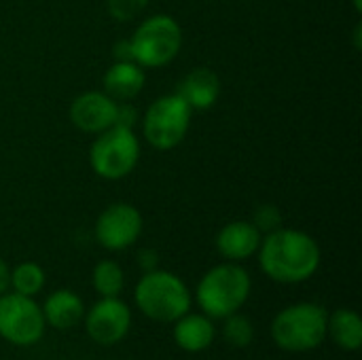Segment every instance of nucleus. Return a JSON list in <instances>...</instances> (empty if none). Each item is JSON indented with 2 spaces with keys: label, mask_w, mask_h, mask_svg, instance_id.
<instances>
[{
  "label": "nucleus",
  "mask_w": 362,
  "mask_h": 360,
  "mask_svg": "<svg viewBox=\"0 0 362 360\" xmlns=\"http://www.w3.org/2000/svg\"><path fill=\"white\" fill-rule=\"evenodd\" d=\"M191 106L174 91L151 102L142 117V136L157 151L176 149L189 134Z\"/></svg>",
  "instance_id": "7"
},
{
  "label": "nucleus",
  "mask_w": 362,
  "mask_h": 360,
  "mask_svg": "<svg viewBox=\"0 0 362 360\" xmlns=\"http://www.w3.org/2000/svg\"><path fill=\"white\" fill-rule=\"evenodd\" d=\"M140 161V140L134 129L112 125L95 134L89 146V166L104 180L129 176Z\"/></svg>",
  "instance_id": "6"
},
{
  "label": "nucleus",
  "mask_w": 362,
  "mask_h": 360,
  "mask_svg": "<svg viewBox=\"0 0 362 360\" xmlns=\"http://www.w3.org/2000/svg\"><path fill=\"white\" fill-rule=\"evenodd\" d=\"M352 4H354V8H356V11L361 13V11H362V0H352Z\"/></svg>",
  "instance_id": "27"
},
{
  "label": "nucleus",
  "mask_w": 362,
  "mask_h": 360,
  "mask_svg": "<svg viewBox=\"0 0 362 360\" xmlns=\"http://www.w3.org/2000/svg\"><path fill=\"white\" fill-rule=\"evenodd\" d=\"M144 68L136 62H115L102 76V91L115 102H132L144 87Z\"/></svg>",
  "instance_id": "16"
},
{
  "label": "nucleus",
  "mask_w": 362,
  "mask_h": 360,
  "mask_svg": "<svg viewBox=\"0 0 362 360\" xmlns=\"http://www.w3.org/2000/svg\"><path fill=\"white\" fill-rule=\"evenodd\" d=\"M223 339L233 348H248L255 342V325L242 312H235L223 320Z\"/></svg>",
  "instance_id": "20"
},
{
  "label": "nucleus",
  "mask_w": 362,
  "mask_h": 360,
  "mask_svg": "<svg viewBox=\"0 0 362 360\" xmlns=\"http://www.w3.org/2000/svg\"><path fill=\"white\" fill-rule=\"evenodd\" d=\"M174 344L187 354L206 352L216 339V325L202 312H187L174 323Z\"/></svg>",
  "instance_id": "13"
},
{
  "label": "nucleus",
  "mask_w": 362,
  "mask_h": 360,
  "mask_svg": "<svg viewBox=\"0 0 362 360\" xmlns=\"http://www.w3.org/2000/svg\"><path fill=\"white\" fill-rule=\"evenodd\" d=\"M132 308L121 297H100L83 316L85 333L98 346L123 342L132 331Z\"/></svg>",
  "instance_id": "10"
},
{
  "label": "nucleus",
  "mask_w": 362,
  "mask_h": 360,
  "mask_svg": "<svg viewBox=\"0 0 362 360\" xmlns=\"http://www.w3.org/2000/svg\"><path fill=\"white\" fill-rule=\"evenodd\" d=\"M47 327L57 331H70L76 325L83 323L85 316V303L81 295H76L70 289H57L47 295V299L40 306Z\"/></svg>",
  "instance_id": "15"
},
{
  "label": "nucleus",
  "mask_w": 362,
  "mask_h": 360,
  "mask_svg": "<svg viewBox=\"0 0 362 360\" xmlns=\"http://www.w3.org/2000/svg\"><path fill=\"white\" fill-rule=\"evenodd\" d=\"M263 233L255 227L252 221H231L216 233V252L231 263H244L257 257Z\"/></svg>",
  "instance_id": "12"
},
{
  "label": "nucleus",
  "mask_w": 362,
  "mask_h": 360,
  "mask_svg": "<svg viewBox=\"0 0 362 360\" xmlns=\"http://www.w3.org/2000/svg\"><path fill=\"white\" fill-rule=\"evenodd\" d=\"M129 42L136 64L142 68H161L180 53L182 28L172 15L157 13L138 23Z\"/></svg>",
  "instance_id": "5"
},
{
  "label": "nucleus",
  "mask_w": 362,
  "mask_h": 360,
  "mask_svg": "<svg viewBox=\"0 0 362 360\" xmlns=\"http://www.w3.org/2000/svg\"><path fill=\"white\" fill-rule=\"evenodd\" d=\"M134 303L144 318L159 325H174L180 316L191 312L193 293L180 276L157 267L144 272L136 282Z\"/></svg>",
  "instance_id": "3"
},
{
  "label": "nucleus",
  "mask_w": 362,
  "mask_h": 360,
  "mask_svg": "<svg viewBox=\"0 0 362 360\" xmlns=\"http://www.w3.org/2000/svg\"><path fill=\"white\" fill-rule=\"evenodd\" d=\"M252 223L255 227L265 236V233H272L276 231L278 227H282V214L276 206L272 204H265V206H259L255 210V216H252Z\"/></svg>",
  "instance_id": "22"
},
{
  "label": "nucleus",
  "mask_w": 362,
  "mask_h": 360,
  "mask_svg": "<svg viewBox=\"0 0 362 360\" xmlns=\"http://www.w3.org/2000/svg\"><path fill=\"white\" fill-rule=\"evenodd\" d=\"M138 108L129 102H117V117H115V125L119 127H127L134 129L138 125Z\"/></svg>",
  "instance_id": "23"
},
{
  "label": "nucleus",
  "mask_w": 362,
  "mask_h": 360,
  "mask_svg": "<svg viewBox=\"0 0 362 360\" xmlns=\"http://www.w3.org/2000/svg\"><path fill=\"white\" fill-rule=\"evenodd\" d=\"M327 337L346 352H356L362 346V320L361 314L352 308H339L329 314Z\"/></svg>",
  "instance_id": "17"
},
{
  "label": "nucleus",
  "mask_w": 362,
  "mask_h": 360,
  "mask_svg": "<svg viewBox=\"0 0 362 360\" xmlns=\"http://www.w3.org/2000/svg\"><path fill=\"white\" fill-rule=\"evenodd\" d=\"M252 293V278L242 263L223 261L210 267L197 282L193 299L202 314L208 318L225 320L227 316L242 312Z\"/></svg>",
  "instance_id": "2"
},
{
  "label": "nucleus",
  "mask_w": 362,
  "mask_h": 360,
  "mask_svg": "<svg viewBox=\"0 0 362 360\" xmlns=\"http://www.w3.org/2000/svg\"><path fill=\"white\" fill-rule=\"evenodd\" d=\"M91 286L98 297H121L125 289V272L115 259H102L91 272Z\"/></svg>",
  "instance_id": "18"
},
{
  "label": "nucleus",
  "mask_w": 362,
  "mask_h": 360,
  "mask_svg": "<svg viewBox=\"0 0 362 360\" xmlns=\"http://www.w3.org/2000/svg\"><path fill=\"white\" fill-rule=\"evenodd\" d=\"M329 312L320 303L299 301L280 310L272 325V342L286 354H308L327 342Z\"/></svg>",
  "instance_id": "4"
},
{
  "label": "nucleus",
  "mask_w": 362,
  "mask_h": 360,
  "mask_svg": "<svg viewBox=\"0 0 362 360\" xmlns=\"http://www.w3.org/2000/svg\"><path fill=\"white\" fill-rule=\"evenodd\" d=\"M257 259L269 280L278 284H301L320 269L322 250L308 231L278 227L263 236Z\"/></svg>",
  "instance_id": "1"
},
{
  "label": "nucleus",
  "mask_w": 362,
  "mask_h": 360,
  "mask_svg": "<svg viewBox=\"0 0 362 360\" xmlns=\"http://www.w3.org/2000/svg\"><path fill=\"white\" fill-rule=\"evenodd\" d=\"M112 55H115V62H134L129 38H127V40H119V42L115 45V49H112Z\"/></svg>",
  "instance_id": "25"
},
{
  "label": "nucleus",
  "mask_w": 362,
  "mask_h": 360,
  "mask_svg": "<svg viewBox=\"0 0 362 360\" xmlns=\"http://www.w3.org/2000/svg\"><path fill=\"white\" fill-rule=\"evenodd\" d=\"M47 284V274L36 261H23L11 267V289L25 297H36Z\"/></svg>",
  "instance_id": "19"
},
{
  "label": "nucleus",
  "mask_w": 362,
  "mask_h": 360,
  "mask_svg": "<svg viewBox=\"0 0 362 360\" xmlns=\"http://www.w3.org/2000/svg\"><path fill=\"white\" fill-rule=\"evenodd\" d=\"M176 93L191 106V110H208L221 98V79L212 68L199 66L180 79Z\"/></svg>",
  "instance_id": "14"
},
{
  "label": "nucleus",
  "mask_w": 362,
  "mask_h": 360,
  "mask_svg": "<svg viewBox=\"0 0 362 360\" xmlns=\"http://www.w3.org/2000/svg\"><path fill=\"white\" fill-rule=\"evenodd\" d=\"M136 261H138V267L142 269V274H144V272H153V269L159 267V252L153 250V248H142V250L138 252Z\"/></svg>",
  "instance_id": "24"
},
{
  "label": "nucleus",
  "mask_w": 362,
  "mask_h": 360,
  "mask_svg": "<svg viewBox=\"0 0 362 360\" xmlns=\"http://www.w3.org/2000/svg\"><path fill=\"white\" fill-rule=\"evenodd\" d=\"M151 0H106V11L112 19L125 23L142 15Z\"/></svg>",
  "instance_id": "21"
},
{
  "label": "nucleus",
  "mask_w": 362,
  "mask_h": 360,
  "mask_svg": "<svg viewBox=\"0 0 362 360\" xmlns=\"http://www.w3.org/2000/svg\"><path fill=\"white\" fill-rule=\"evenodd\" d=\"M70 123L85 134H100L115 125L117 102L104 91H83L68 108Z\"/></svg>",
  "instance_id": "11"
},
{
  "label": "nucleus",
  "mask_w": 362,
  "mask_h": 360,
  "mask_svg": "<svg viewBox=\"0 0 362 360\" xmlns=\"http://www.w3.org/2000/svg\"><path fill=\"white\" fill-rule=\"evenodd\" d=\"M11 289V265L0 257V295Z\"/></svg>",
  "instance_id": "26"
},
{
  "label": "nucleus",
  "mask_w": 362,
  "mask_h": 360,
  "mask_svg": "<svg viewBox=\"0 0 362 360\" xmlns=\"http://www.w3.org/2000/svg\"><path fill=\"white\" fill-rule=\"evenodd\" d=\"M47 331V323L36 297L15 291L0 295V339L15 348L36 346Z\"/></svg>",
  "instance_id": "8"
},
{
  "label": "nucleus",
  "mask_w": 362,
  "mask_h": 360,
  "mask_svg": "<svg viewBox=\"0 0 362 360\" xmlns=\"http://www.w3.org/2000/svg\"><path fill=\"white\" fill-rule=\"evenodd\" d=\"M142 229V212L127 202H117L100 212L93 225V236L104 250L121 252L125 248H132L140 240Z\"/></svg>",
  "instance_id": "9"
}]
</instances>
